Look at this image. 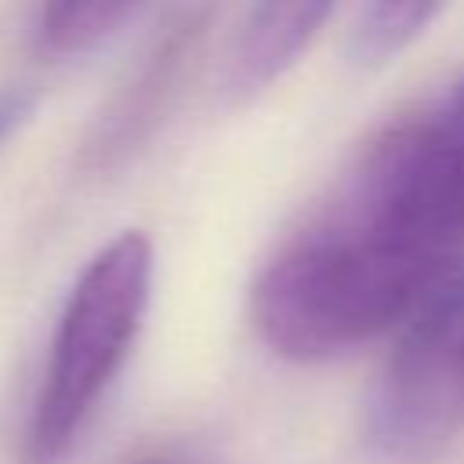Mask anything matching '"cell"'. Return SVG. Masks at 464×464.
I'll return each instance as SVG.
<instances>
[{
  "label": "cell",
  "mask_w": 464,
  "mask_h": 464,
  "mask_svg": "<svg viewBox=\"0 0 464 464\" xmlns=\"http://www.w3.org/2000/svg\"><path fill=\"white\" fill-rule=\"evenodd\" d=\"M464 265V116L453 98L370 134L265 261L250 315L294 362L406 326Z\"/></svg>",
  "instance_id": "cell-1"
},
{
  "label": "cell",
  "mask_w": 464,
  "mask_h": 464,
  "mask_svg": "<svg viewBox=\"0 0 464 464\" xmlns=\"http://www.w3.org/2000/svg\"><path fill=\"white\" fill-rule=\"evenodd\" d=\"M149 290L152 243L138 228L120 232L87 261L51 337L22 435V464H58L76 446L138 341Z\"/></svg>",
  "instance_id": "cell-2"
},
{
  "label": "cell",
  "mask_w": 464,
  "mask_h": 464,
  "mask_svg": "<svg viewBox=\"0 0 464 464\" xmlns=\"http://www.w3.org/2000/svg\"><path fill=\"white\" fill-rule=\"evenodd\" d=\"M373 453L420 460L464 431V265L410 315L366 399Z\"/></svg>",
  "instance_id": "cell-3"
},
{
  "label": "cell",
  "mask_w": 464,
  "mask_h": 464,
  "mask_svg": "<svg viewBox=\"0 0 464 464\" xmlns=\"http://www.w3.org/2000/svg\"><path fill=\"white\" fill-rule=\"evenodd\" d=\"M203 22H207L203 7H185L170 14V25L141 54L134 76L112 94V102L98 116L94 134L87 138V149H83V163L91 170H109L123 163L152 134L170 94L178 91L188 54L199 44Z\"/></svg>",
  "instance_id": "cell-4"
},
{
  "label": "cell",
  "mask_w": 464,
  "mask_h": 464,
  "mask_svg": "<svg viewBox=\"0 0 464 464\" xmlns=\"http://www.w3.org/2000/svg\"><path fill=\"white\" fill-rule=\"evenodd\" d=\"M330 14L334 4H261L246 11V22L228 47L225 94L232 102H250L276 83L301 51H308Z\"/></svg>",
  "instance_id": "cell-5"
},
{
  "label": "cell",
  "mask_w": 464,
  "mask_h": 464,
  "mask_svg": "<svg viewBox=\"0 0 464 464\" xmlns=\"http://www.w3.org/2000/svg\"><path fill=\"white\" fill-rule=\"evenodd\" d=\"M138 14L134 4H51L36 14V47L51 58H76L102 47Z\"/></svg>",
  "instance_id": "cell-6"
},
{
  "label": "cell",
  "mask_w": 464,
  "mask_h": 464,
  "mask_svg": "<svg viewBox=\"0 0 464 464\" xmlns=\"http://www.w3.org/2000/svg\"><path fill=\"white\" fill-rule=\"evenodd\" d=\"M439 14L442 7L435 4H370L348 33V58L362 69H381L395 62V54H402Z\"/></svg>",
  "instance_id": "cell-7"
},
{
  "label": "cell",
  "mask_w": 464,
  "mask_h": 464,
  "mask_svg": "<svg viewBox=\"0 0 464 464\" xmlns=\"http://www.w3.org/2000/svg\"><path fill=\"white\" fill-rule=\"evenodd\" d=\"M36 105V91L29 83H11V87H0V149L4 141L29 120Z\"/></svg>",
  "instance_id": "cell-8"
},
{
  "label": "cell",
  "mask_w": 464,
  "mask_h": 464,
  "mask_svg": "<svg viewBox=\"0 0 464 464\" xmlns=\"http://www.w3.org/2000/svg\"><path fill=\"white\" fill-rule=\"evenodd\" d=\"M130 464H214V460H207L199 450H188V446H160L134 457Z\"/></svg>",
  "instance_id": "cell-9"
},
{
  "label": "cell",
  "mask_w": 464,
  "mask_h": 464,
  "mask_svg": "<svg viewBox=\"0 0 464 464\" xmlns=\"http://www.w3.org/2000/svg\"><path fill=\"white\" fill-rule=\"evenodd\" d=\"M453 105H457V112H460V116H464V83H460V91H457V94H453Z\"/></svg>",
  "instance_id": "cell-10"
}]
</instances>
